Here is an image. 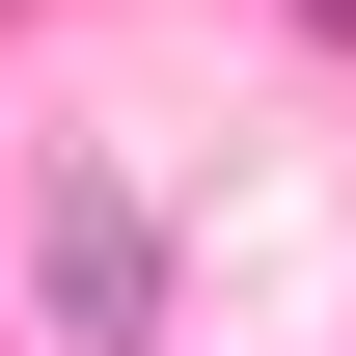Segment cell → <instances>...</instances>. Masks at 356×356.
Here are the masks:
<instances>
[{"label": "cell", "instance_id": "2", "mask_svg": "<svg viewBox=\"0 0 356 356\" xmlns=\"http://www.w3.org/2000/svg\"><path fill=\"white\" fill-rule=\"evenodd\" d=\"M302 28H329V55H356V0H302Z\"/></svg>", "mask_w": 356, "mask_h": 356}, {"label": "cell", "instance_id": "1", "mask_svg": "<svg viewBox=\"0 0 356 356\" xmlns=\"http://www.w3.org/2000/svg\"><path fill=\"white\" fill-rule=\"evenodd\" d=\"M28 220H55V329H83V356H137V329H165V274H137V192H110V165H55Z\"/></svg>", "mask_w": 356, "mask_h": 356}]
</instances>
